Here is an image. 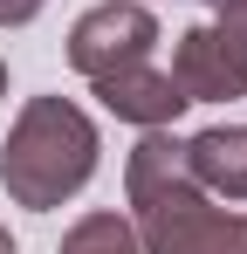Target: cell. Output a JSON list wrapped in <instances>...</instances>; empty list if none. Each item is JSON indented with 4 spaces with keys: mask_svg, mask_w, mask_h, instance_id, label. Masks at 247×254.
Instances as JSON below:
<instances>
[{
    "mask_svg": "<svg viewBox=\"0 0 247 254\" xmlns=\"http://www.w3.org/2000/svg\"><path fill=\"white\" fill-rule=\"evenodd\" d=\"M130 227L144 254H247V213H227L185 172V137L144 130V144L124 165Z\"/></svg>",
    "mask_w": 247,
    "mask_h": 254,
    "instance_id": "obj_1",
    "label": "cell"
},
{
    "mask_svg": "<svg viewBox=\"0 0 247 254\" xmlns=\"http://www.w3.org/2000/svg\"><path fill=\"white\" fill-rule=\"evenodd\" d=\"M96 151H103L96 124L69 96H28L14 130H7V151H0V186L14 206L48 213L96 179Z\"/></svg>",
    "mask_w": 247,
    "mask_h": 254,
    "instance_id": "obj_2",
    "label": "cell"
},
{
    "mask_svg": "<svg viewBox=\"0 0 247 254\" xmlns=\"http://www.w3.org/2000/svg\"><path fill=\"white\" fill-rule=\"evenodd\" d=\"M172 83L185 89V103H234V96H247V0H227L206 28L179 35Z\"/></svg>",
    "mask_w": 247,
    "mask_h": 254,
    "instance_id": "obj_3",
    "label": "cell"
},
{
    "mask_svg": "<svg viewBox=\"0 0 247 254\" xmlns=\"http://www.w3.org/2000/svg\"><path fill=\"white\" fill-rule=\"evenodd\" d=\"M151 55H158V21L144 0H103L69 28V69L89 83L110 69H130V62H151Z\"/></svg>",
    "mask_w": 247,
    "mask_h": 254,
    "instance_id": "obj_4",
    "label": "cell"
},
{
    "mask_svg": "<svg viewBox=\"0 0 247 254\" xmlns=\"http://www.w3.org/2000/svg\"><path fill=\"white\" fill-rule=\"evenodd\" d=\"M96 96H103L110 117H124V124H137V130H165L185 110V89L172 83V69H158V62H130V69L96 76Z\"/></svg>",
    "mask_w": 247,
    "mask_h": 254,
    "instance_id": "obj_5",
    "label": "cell"
},
{
    "mask_svg": "<svg viewBox=\"0 0 247 254\" xmlns=\"http://www.w3.org/2000/svg\"><path fill=\"white\" fill-rule=\"evenodd\" d=\"M185 172L199 179V192L247 206V124H213L185 137Z\"/></svg>",
    "mask_w": 247,
    "mask_h": 254,
    "instance_id": "obj_6",
    "label": "cell"
},
{
    "mask_svg": "<svg viewBox=\"0 0 247 254\" xmlns=\"http://www.w3.org/2000/svg\"><path fill=\"white\" fill-rule=\"evenodd\" d=\"M55 254H144V248H137V227L124 213H82Z\"/></svg>",
    "mask_w": 247,
    "mask_h": 254,
    "instance_id": "obj_7",
    "label": "cell"
},
{
    "mask_svg": "<svg viewBox=\"0 0 247 254\" xmlns=\"http://www.w3.org/2000/svg\"><path fill=\"white\" fill-rule=\"evenodd\" d=\"M41 14V0H0V28H28Z\"/></svg>",
    "mask_w": 247,
    "mask_h": 254,
    "instance_id": "obj_8",
    "label": "cell"
},
{
    "mask_svg": "<svg viewBox=\"0 0 247 254\" xmlns=\"http://www.w3.org/2000/svg\"><path fill=\"white\" fill-rule=\"evenodd\" d=\"M0 254H14V234H7V220H0Z\"/></svg>",
    "mask_w": 247,
    "mask_h": 254,
    "instance_id": "obj_9",
    "label": "cell"
},
{
    "mask_svg": "<svg viewBox=\"0 0 247 254\" xmlns=\"http://www.w3.org/2000/svg\"><path fill=\"white\" fill-rule=\"evenodd\" d=\"M0 96H7V62H0Z\"/></svg>",
    "mask_w": 247,
    "mask_h": 254,
    "instance_id": "obj_10",
    "label": "cell"
},
{
    "mask_svg": "<svg viewBox=\"0 0 247 254\" xmlns=\"http://www.w3.org/2000/svg\"><path fill=\"white\" fill-rule=\"evenodd\" d=\"M213 7H227V0H213Z\"/></svg>",
    "mask_w": 247,
    "mask_h": 254,
    "instance_id": "obj_11",
    "label": "cell"
}]
</instances>
